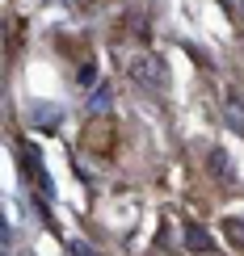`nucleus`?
I'll return each mask as SVG.
<instances>
[{
	"label": "nucleus",
	"instance_id": "obj_6",
	"mask_svg": "<svg viewBox=\"0 0 244 256\" xmlns=\"http://www.w3.org/2000/svg\"><path fill=\"white\" fill-rule=\"evenodd\" d=\"M89 105H93V110H105V105H110V88H101V92H93V101H89Z\"/></svg>",
	"mask_w": 244,
	"mask_h": 256
},
{
	"label": "nucleus",
	"instance_id": "obj_3",
	"mask_svg": "<svg viewBox=\"0 0 244 256\" xmlns=\"http://www.w3.org/2000/svg\"><path fill=\"white\" fill-rule=\"evenodd\" d=\"M185 248H189V252H215L219 244L210 240V231H206V227H198V222H189V227H185Z\"/></svg>",
	"mask_w": 244,
	"mask_h": 256
},
{
	"label": "nucleus",
	"instance_id": "obj_4",
	"mask_svg": "<svg viewBox=\"0 0 244 256\" xmlns=\"http://www.w3.org/2000/svg\"><path fill=\"white\" fill-rule=\"evenodd\" d=\"M206 164H210V172H215L219 180H227V176H231V164H227V156L219 152V147H215V152L206 156Z\"/></svg>",
	"mask_w": 244,
	"mask_h": 256
},
{
	"label": "nucleus",
	"instance_id": "obj_7",
	"mask_svg": "<svg viewBox=\"0 0 244 256\" xmlns=\"http://www.w3.org/2000/svg\"><path fill=\"white\" fill-rule=\"evenodd\" d=\"M68 248H72V256H93V252H89V248H84V244H80V240H72V244H68Z\"/></svg>",
	"mask_w": 244,
	"mask_h": 256
},
{
	"label": "nucleus",
	"instance_id": "obj_1",
	"mask_svg": "<svg viewBox=\"0 0 244 256\" xmlns=\"http://www.w3.org/2000/svg\"><path fill=\"white\" fill-rule=\"evenodd\" d=\"M126 72H131V80H139L143 88H152V92H160L164 84H168V76H164V59L147 55V50H139V55L126 59Z\"/></svg>",
	"mask_w": 244,
	"mask_h": 256
},
{
	"label": "nucleus",
	"instance_id": "obj_5",
	"mask_svg": "<svg viewBox=\"0 0 244 256\" xmlns=\"http://www.w3.org/2000/svg\"><path fill=\"white\" fill-rule=\"evenodd\" d=\"M223 236H236V244L244 248V218H227L223 222Z\"/></svg>",
	"mask_w": 244,
	"mask_h": 256
},
{
	"label": "nucleus",
	"instance_id": "obj_2",
	"mask_svg": "<svg viewBox=\"0 0 244 256\" xmlns=\"http://www.w3.org/2000/svg\"><path fill=\"white\" fill-rule=\"evenodd\" d=\"M227 122L244 134V84H231L227 88Z\"/></svg>",
	"mask_w": 244,
	"mask_h": 256
}]
</instances>
